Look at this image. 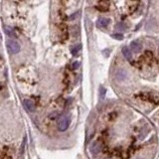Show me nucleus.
<instances>
[{
    "mask_svg": "<svg viewBox=\"0 0 159 159\" xmlns=\"http://www.w3.org/2000/svg\"><path fill=\"white\" fill-rule=\"evenodd\" d=\"M79 67V63L78 62H75L74 65H73V69H77Z\"/></svg>",
    "mask_w": 159,
    "mask_h": 159,
    "instance_id": "17",
    "label": "nucleus"
},
{
    "mask_svg": "<svg viewBox=\"0 0 159 159\" xmlns=\"http://www.w3.org/2000/svg\"><path fill=\"white\" fill-rule=\"evenodd\" d=\"M69 125H70V118L67 116H63L59 118L58 121V129L60 131H65L68 129Z\"/></svg>",
    "mask_w": 159,
    "mask_h": 159,
    "instance_id": "2",
    "label": "nucleus"
},
{
    "mask_svg": "<svg viewBox=\"0 0 159 159\" xmlns=\"http://www.w3.org/2000/svg\"><path fill=\"white\" fill-rule=\"evenodd\" d=\"M124 28H125V27L122 25V23H118V24L116 25V29H118H118H119V30H123Z\"/></svg>",
    "mask_w": 159,
    "mask_h": 159,
    "instance_id": "16",
    "label": "nucleus"
},
{
    "mask_svg": "<svg viewBox=\"0 0 159 159\" xmlns=\"http://www.w3.org/2000/svg\"><path fill=\"white\" fill-rule=\"evenodd\" d=\"M102 143H100L99 141L95 142V143H94V145L92 146V151H93L94 153H98V152H100V150H102Z\"/></svg>",
    "mask_w": 159,
    "mask_h": 159,
    "instance_id": "12",
    "label": "nucleus"
},
{
    "mask_svg": "<svg viewBox=\"0 0 159 159\" xmlns=\"http://www.w3.org/2000/svg\"><path fill=\"white\" fill-rule=\"evenodd\" d=\"M137 97L143 100H147V102H152V104H159V99L156 96H153V95H151V94L144 93V94H141V95H138Z\"/></svg>",
    "mask_w": 159,
    "mask_h": 159,
    "instance_id": "3",
    "label": "nucleus"
},
{
    "mask_svg": "<svg viewBox=\"0 0 159 159\" xmlns=\"http://www.w3.org/2000/svg\"><path fill=\"white\" fill-rule=\"evenodd\" d=\"M4 31H5V34L7 35V36L11 37V38H16V37H17V34H16L15 30H14L12 27L4 26Z\"/></svg>",
    "mask_w": 159,
    "mask_h": 159,
    "instance_id": "9",
    "label": "nucleus"
},
{
    "mask_svg": "<svg viewBox=\"0 0 159 159\" xmlns=\"http://www.w3.org/2000/svg\"><path fill=\"white\" fill-rule=\"evenodd\" d=\"M80 51H81V45L80 44H77V45H74L71 47V54L73 56H75V57H77L79 55Z\"/></svg>",
    "mask_w": 159,
    "mask_h": 159,
    "instance_id": "11",
    "label": "nucleus"
},
{
    "mask_svg": "<svg viewBox=\"0 0 159 159\" xmlns=\"http://www.w3.org/2000/svg\"><path fill=\"white\" fill-rule=\"evenodd\" d=\"M104 95H106V89L102 87V88L100 89V99H104Z\"/></svg>",
    "mask_w": 159,
    "mask_h": 159,
    "instance_id": "15",
    "label": "nucleus"
},
{
    "mask_svg": "<svg viewBox=\"0 0 159 159\" xmlns=\"http://www.w3.org/2000/svg\"><path fill=\"white\" fill-rule=\"evenodd\" d=\"M96 7L98 10L102 12H106L110 9V2L108 1H100L96 4Z\"/></svg>",
    "mask_w": 159,
    "mask_h": 159,
    "instance_id": "6",
    "label": "nucleus"
},
{
    "mask_svg": "<svg viewBox=\"0 0 159 159\" xmlns=\"http://www.w3.org/2000/svg\"><path fill=\"white\" fill-rule=\"evenodd\" d=\"M110 23V20L108 18L106 17H100L99 18V20L97 21V26L99 28H106V27L108 26V24Z\"/></svg>",
    "mask_w": 159,
    "mask_h": 159,
    "instance_id": "8",
    "label": "nucleus"
},
{
    "mask_svg": "<svg viewBox=\"0 0 159 159\" xmlns=\"http://www.w3.org/2000/svg\"><path fill=\"white\" fill-rule=\"evenodd\" d=\"M112 38H114V39H116V40H122L123 39V35L122 34H119V33L112 34Z\"/></svg>",
    "mask_w": 159,
    "mask_h": 159,
    "instance_id": "14",
    "label": "nucleus"
},
{
    "mask_svg": "<svg viewBox=\"0 0 159 159\" xmlns=\"http://www.w3.org/2000/svg\"><path fill=\"white\" fill-rule=\"evenodd\" d=\"M141 49H142V45L138 40H135V41H132L130 43V50L134 52V53H138V52L141 51Z\"/></svg>",
    "mask_w": 159,
    "mask_h": 159,
    "instance_id": "7",
    "label": "nucleus"
},
{
    "mask_svg": "<svg viewBox=\"0 0 159 159\" xmlns=\"http://www.w3.org/2000/svg\"><path fill=\"white\" fill-rule=\"evenodd\" d=\"M23 106L26 108L27 112H34L36 110V106H35V104L31 100H28V99L24 100H23Z\"/></svg>",
    "mask_w": 159,
    "mask_h": 159,
    "instance_id": "5",
    "label": "nucleus"
},
{
    "mask_svg": "<svg viewBox=\"0 0 159 159\" xmlns=\"http://www.w3.org/2000/svg\"><path fill=\"white\" fill-rule=\"evenodd\" d=\"M1 159H11L10 151H8V147H4L1 152Z\"/></svg>",
    "mask_w": 159,
    "mask_h": 159,
    "instance_id": "13",
    "label": "nucleus"
},
{
    "mask_svg": "<svg viewBox=\"0 0 159 159\" xmlns=\"http://www.w3.org/2000/svg\"><path fill=\"white\" fill-rule=\"evenodd\" d=\"M6 47L10 54H17L20 52V45L15 40H8L6 42Z\"/></svg>",
    "mask_w": 159,
    "mask_h": 159,
    "instance_id": "1",
    "label": "nucleus"
},
{
    "mask_svg": "<svg viewBox=\"0 0 159 159\" xmlns=\"http://www.w3.org/2000/svg\"><path fill=\"white\" fill-rule=\"evenodd\" d=\"M122 54L125 57V59H127V60H131V58H132V52H131L130 48H128V47L122 48Z\"/></svg>",
    "mask_w": 159,
    "mask_h": 159,
    "instance_id": "10",
    "label": "nucleus"
},
{
    "mask_svg": "<svg viewBox=\"0 0 159 159\" xmlns=\"http://www.w3.org/2000/svg\"><path fill=\"white\" fill-rule=\"evenodd\" d=\"M143 61L148 66H151L154 63V56L151 51H145L143 54Z\"/></svg>",
    "mask_w": 159,
    "mask_h": 159,
    "instance_id": "4",
    "label": "nucleus"
}]
</instances>
